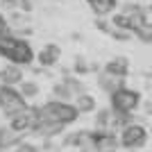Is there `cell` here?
I'll return each instance as SVG.
<instances>
[{"label":"cell","instance_id":"obj_1","mask_svg":"<svg viewBox=\"0 0 152 152\" xmlns=\"http://www.w3.org/2000/svg\"><path fill=\"white\" fill-rule=\"evenodd\" d=\"M0 55L7 57L12 64L16 66H30L34 61V50H32V45L27 41L18 37H12L9 32L0 37Z\"/></svg>","mask_w":152,"mask_h":152},{"label":"cell","instance_id":"obj_2","mask_svg":"<svg viewBox=\"0 0 152 152\" xmlns=\"http://www.w3.org/2000/svg\"><path fill=\"white\" fill-rule=\"evenodd\" d=\"M77 116H80V109L75 104H68L66 100H52L39 107V121L52 123V125H70L77 121Z\"/></svg>","mask_w":152,"mask_h":152},{"label":"cell","instance_id":"obj_3","mask_svg":"<svg viewBox=\"0 0 152 152\" xmlns=\"http://www.w3.org/2000/svg\"><path fill=\"white\" fill-rule=\"evenodd\" d=\"M0 109L7 114V118H14L16 114L27 109L25 95L16 91L12 84H0Z\"/></svg>","mask_w":152,"mask_h":152},{"label":"cell","instance_id":"obj_4","mask_svg":"<svg viewBox=\"0 0 152 152\" xmlns=\"http://www.w3.org/2000/svg\"><path fill=\"white\" fill-rule=\"evenodd\" d=\"M141 104V93L139 91H132V89H125L121 86L118 91L111 93V109L116 114H132L134 109Z\"/></svg>","mask_w":152,"mask_h":152},{"label":"cell","instance_id":"obj_5","mask_svg":"<svg viewBox=\"0 0 152 152\" xmlns=\"http://www.w3.org/2000/svg\"><path fill=\"white\" fill-rule=\"evenodd\" d=\"M148 141V129L139 123H127L125 127L121 129V145L123 148H143Z\"/></svg>","mask_w":152,"mask_h":152},{"label":"cell","instance_id":"obj_6","mask_svg":"<svg viewBox=\"0 0 152 152\" xmlns=\"http://www.w3.org/2000/svg\"><path fill=\"white\" fill-rule=\"evenodd\" d=\"M9 125H14L16 129H23V132H34L39 125V109H30L16 114L14 118H9Z\"/></svg>","mask_w":152,"mask_h":152},{"label":"cell","instance_id":"obj_7","mask_svg":"<svg viewBox=\"0 0 152 152\" xmlns=\"http://www.w3.org/2000/svg\"><path fill=\"white\" fill-rule=\"evenodd\" d=\"M25 132L23 129H16L14 125H7V127H0V150H9V148L18 145L23 141Z\"/></svg>","mask_w":152,"mask_h":152},{"label":"cell","instance_id":"obj_8","mask_svg":"<svg viewBox=\"0 0 152 152\" xmlns=\"http://www.w3.org/2000/svg\"><path fill=\"white\" fill-rule=\"evenodd\" d=\"M59 59H61V50H59V45H55V43L43 45V50L39 52V64H41L43 68H50V66H55Z\"/></svg>","mask_w":152,"mask_h":152},{"label":"cell","instance_id":"obj_9","mask_svg":"<svg viewBox=\"0 0 152 152\" xmlns=\"http://www.w3.org/2000/svg\"><path fill=\"white\" fill-rule=\"evenodd\" d=\"M123 80H125V77L111 75V73H107V70H104V73L100 75V80H98V84H100L102 89H104V91H107L109 95H111L114 91H118V89L123 86Z\"/></svg>","mask_w":152,"mask_h":152},{"label":"cell","instance_id":"obj_10","mask_svg":"<svg viewBox=\"0 0 152 152\" xmlns=\"http://www.w3.org/2000/svg\"><path fill=\"white\" fill-rule=\"evenodd\" d=\"M104 70H107V73H111V75L125 77L127 70H129V61H127L125 57H116V59H111V61L104 66Z\"/></svg>","mask_w":152,"mask_h":152},{"label":"cell","instance_id":"obj_11","mask_svg":"<svg viewBox=\"0 0 152 152\" xmlns=\"http://www.w3.org/2000/svg\"><path fill=\"white\" fill-rule=\"evenodd\" d=\"M75 107L80 109V114H91V111H95V98L93 95H86V93H80L75 98Z\"/></svg>","mask_w":152,"mask_h":152},{"label":"cell","instance_id":"obj_12","mask_svg":"<svg viewBox=\"0 0 152 152\" xmlns=\"http://www.w3.org/2000/svg\"><path fill=\"white\" fill-rule=\"evenodd\" d=\"M2 80H5V84H20L23 82V73H20V66H16V64H12V68H5L2 73Z\"/></svg>","mask_w":152,"mask_h":152},{"label":"cell","instance_id":"obj_13","mask_svg":"<svg viewBox=\"0 0 152 152\" xmlns=\"http://www.w3.org/2000/svg\"><path fill=\"white\" fill-rule=\"evenodd\" d=\"M86 2L91 5V9H93L98 16H102V14L111 12V7H114L116 0H86Z\"/></svg>","mask_w":152,"mask_h":152},{"label":"cell","instance_id":"obj_14","mask_svg":"<svg viewBox=\"0 0 152 152\" xmlns=\"http://www.w3.org/2000/svg\"><path fill=\"white\" fill-rule=\"evenodd\" d=\"M134 34H136L141 41L150 43V41H152V23H148V20H145V23H143L141 27H136V30H134Z\"/></svg>","mask_w":152,"mask_h":152},{"label":"cell","instance_id":"obj_15","mask_svg":"<svg viewBox=\"0 0 152 152\" xmlns=\"http://www.w3.org/2000/svg\"><path fill=\"white\" fill-rule=\"evenodd\" d=\"M55 95H57L59 100H68L70 95H75V93H73L68 82H64V84H57V86H55Z\"/></svg>","mask_w":152,"mask_h":152},{"label":"cell","instance_id":"obj_16","mask_svg":"<svg viewBox=\"0 0 152 152\" xmlns=\"http://www.w3.org/2000/svg\"><path fill=\"white\" fill-rule=\"evenodd\" d=\"M20 93L25 95V98H34L39 93V84L34 82H20Z\"/></svg>","mask_w":152,"mask_h":152},{"label":"cell","instance_id":"obj_17","mask_svg":"<svg viewBox=\"0 0 152 152\" xmlns=\"http://www.w3.org/2000/svg\"><path fill=\"white\" fill-rule=\"evenodd\" d=\"M7 32H9V23H7V18L0 14V37H2V34H7Z\"/></svg>","mask_w":152,"mask_h":152},{"label":"cell","instance_id":"obj_18","mask_svg":"<svg viewBox=\"0 0 152 152\" xmlns=\"http://www.w3.org/2000/svg\"><path fill=\"white\" fill-rule=\"evenodd\" d=\"M75 70H77V73H86V70H89V66L84 64V59H77V61H75Z\"/></svg>","mask_w":152,"mask_h":152},{"label":"cell","instance_id":"obj_19","mask_svg":"<svg viewBox=\"0 0 152 152\" xmlns=\"http://www.w3.org/2000/svg\"><path fill=\"white\" fill-rule=\"evenodd\" d=\"M16 152H41V150H39L37 145H27V143H23V145H20Z\"/></svg>","mask_w":152,"mask_h":152},{"label":"cell","instance_id":"obj_20","mask_svg":"<svg viewBox=\"0 0 152 152\" xmlns=\"http://www.w3.org/2000/svg\"><path fill=\"white\" fill-rule=\"evenodd\" d=\"M20 9H25V12H32V2H30V0H20Z\"/></svg>","mask_w":152,"mask_h":152},{"label":"cell","instance_id":"obj_21","mask_svg":"<svg viewBox=\"0 0 152 152\" xmlns=\"http://www.w3.org/2000/svg\"><path fill=\"white\" fill-rule=\"evenodd\" d=\"M2 5H7V7H14V2H18V0H0Z\"/></svg>","mask_w":152,"mask_h":152}]
</instances>
